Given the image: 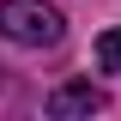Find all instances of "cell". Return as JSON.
I'll list each match as a JSON object with an SVG mask.
<instances>
[{
  "mask_svg": "<svg viewBox=\"0 0 121 121\" xmlns=\"http://www.w3.org/2000/svg\"><path fill=\"white\" fill-rule=\"evenodd\" d=\"M0 36L18 48H55L67 36V18L48 0H0Z\"/></svg>",
  "mask_w": 121,
  "mask_h": 121,
  "instance_id": "obj_1",
  "label": "cell"
},
{
  "mask_svg": "<svg viewBox=\"0 0 121 121\" xmlns=\"http://www.w3.org/2000/svg\"><path fill=\"white\" fill-rule=\"evenodd\" d=\"M97 109H103V91L91 85V79H73V85L48 91V115H55V121H73V115H97Z\"/></svg>",
  "mask_w": 121,
  "mask_h": 121,
  "instance_id": "obj_2",
  "label": "cell"
},
{
  "mask_svg": "<svg viewBox=\"0 0 121 121\" xmlns=\"http://www.w3.org/2000/svg\"><path fill=\"white\" fill-rule=\"evenodd\" d=\"M97 60H103V73H121V24L97 36Z\"/></svg>",
  "mask_w": 121,
  "mask_h": 121,
  "instance_id": "obj_3",
  "label": "cell"
}]
</instances>
